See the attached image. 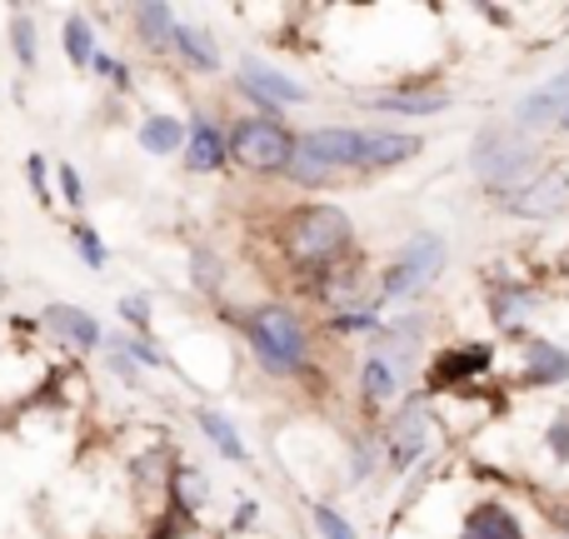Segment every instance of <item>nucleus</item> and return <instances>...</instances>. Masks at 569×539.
Segmentation results:
<instances>
[{
    "instance_id": "f3484780",
    "label": "nucleus",
    "mask_w": 569,
    "mask_h": 539,
    "mask_svg": "<svg viewBox=\"0 0 569 539\" xmlns=\"http://www.w3.org/2000/svg\"><path fill=\"white\" fill-rule=\"evenodd\" d=\"M425 150L420 136L410 130H365V156H360V170L375 176V170H395V166H410L415 156Z\"/></svg>"
},
{
    "instance_id": "39448f33",
    "label": "nucleus",
    "mask_w": 569,
    "mask_h": 539,
    "mask_svg": "<svg viewBox=\"0 0 569 539\" xmlns=\"http://www.w3.org/2000/svg\"><path fill=\"white\" fill-rule=\"evenodd\" d=\"M470 170L485 180V186H495L505 196V190H515L520 180H530L535 170H540V150L525 140V130L490 126V130H480V136H475Z\"/></svg>"
},
{
    "instance_id": "423d86ee",
    "label": "nucleus",
    "mask_w": 569,
    "mask_h": 539,
    "mask_svg": "<svg viewBox=\"0 0 569 539\" xmlns=\"http://www.w3.org/2000/svg\"><path fill=\"white\" fill-rule=\"evenodd\" d=\"M435 400L430 395H410V400L395 410V420L385 425V465H390V475H405L415 470V460H420L425 450H430V435H435Z\"/></svg>"
},
{
    "instance_id": "b1692460",
    "label": "nucleus",
    "mask_w": 569,
    "mask_h": 539,
    "mask_svg": "<svg viewBox=\"0 0 569 539\" xmlns=\"http://www.w3.org/2000/svg\"><path fill=\"white\" fill-rule=\"evenodd\" d=\"M176 510L186 515H200L210 505V480L196 470V465H176V475H170V495H166Z\"/></svg>"
},
{
    "instance_id": "5701e85b",
    "label": "nucleus",
    "mask_w": 569,
    "mask_h": 539,
    "mask_svg": "<svg viewBox=\"0 0 569 539\" xmlns=\"http://www.w3.org/2000/svg\"><path fill=\"white\" fill-rule=\"evenodd\" d=\"M176 56L186 60L196 76H220V46H216V36H210L206 26H190V20H180V30H176Z\"/></svg>"
},
{
    "instance_id": "393cba45",
    "label": "nucleus",
    "mask_w": 569,
    "mask_h": 539,
    "mask_svg": "<svg viewBox=\"0 0 569 539\" xmlns=\"http://www.w3.org/2000/svg\"><path fill=\"white\" fill-rule=\"evenodd\" d=\"M60 46H66L70 70H90V66H96V56H100V46H96V26H90L86 16H66Z\"/></svg>"
},
{
    "instance_id": "f704fd0d",
    "label": "nucleus",
    "mask_w": 569,
    "mask_h": 539,
    "mask_svg": "<svg viewBox=\"0 0 569 539\" xmlns=\"http://www.w3.org/2000/svg\"><path fill=\"white\" fill-rule=\"evenodd\" d=\"M310 520H315V535H320V539H360V535H355V525L345 520L335 505H315Z\"/></svg>"
},
{
    "instance_id": "ea45409f",
    "label": "nucleus",
    "mask_w": 569,
    "mask_h": 539,
    "mask_svg": "<svg viewBox=\"0 0 569 539\" xmlns=\"http://www.w3.org/2000/svg\"><path fill=\"white\" fill-rule=\"evenodd\" d=\"M110 370H116L126 385H140V365H136V360H126L120 350H110Z\"/></svg>"
},
{
    "instance_id": "58836bf2",
    "label": "nucleus",
    "mask_w": 569,
    "mask_h": 539,
    "mask_svg": "<svg viewBox=\"0 0 569 539\" xmlns=\"http://www.w3.org/2000/svg\"><path fill=\"white\" fill-rule=\"evenodd\" d=\"M256 520H260V505H256V500H240V505H236V520H230V530H256Z\"/></svg>"
},
{
    "instance_id": "a19ab883",
    "label": "nucleus",
    "mask_w": 569,
    "mask_h": 539,
    "mask_svg": "<svg viewBox=\"0 0 569 539\" xmlns=\"http://www.w3.org/2000/svg\"><path fill=\"white\" fill-rule=\"evenodd\" d=\"M555 130H560V136L569 140V116H560V126H555Z\"/></svg>"
},
{
    "instance_id": "9d476101",
    "label": "nucleus",
    "mask_w": 569,
    "mask_h": 539,
    "mask_svg": "<svg viewBox=\"0 0 569 539\" xmlns=\"http://www.w3.org/2000/svg\"><path fill=\"white\" fill-rule=\"evenodd\" d=\"M295 146L310 160H320L330 176H350V170H360L365 130L360 126H315V130H305V136H295Z\"/></svg>"
},
{
    "instance_id": "6e6552de",
    "label": "nucleus",
    "mask_w": 569,
    "mask_h": 539,
    "mask_svg": "<svg viewBox=\"0 0 569 539\" xmlns=\"http://www.w3.org/2000/svg\"><path fill=\"white\" fill-rule=\"evenodd\" d=\"M500 206L520 220H555L569 210V170L560 166H540L530 180H520L515 190H505Z\"/></svg>"
},
{
    "instance_id": "c756f323",
    "label": "nucleus",
    "mask_w": 569,
    "mask_h": 539,
    "mask_svg": "<svg viewBox=\"0 0 569 539\" xmlns=\"http://www.w3.org/2000/svg\"><path fill=\"white\" fill-rule=\"evenodd\" d=\"M325 330L335 335H380V305H360L345 315H325Z\"/></svg>"
},
{
    "instance_id": "6ab92c4d",
    "label": "nucleus",
    "mask_w": 569,
    "mask_h": 539,
    "mask_svg": "<svg viewBox=\"0 0 569 539\" xmlns=\"http://www.w3.org/2000/svg\"><path fill=\"white\" fill-rule=\"evenodd\" d=\"M445 106H450V90L400 86V90H380V96H370V110H385V116H440Z\"/></svg>"
},
{
    "instance_id": "f257e3e1",
    "label": "nucleus",
    "mask_w": 569,
    "mask_h": 539,
    "mask_svg": "<svg viewBox=\"0 0 569 539\" xmlns=\"http://www.w3.org/2000/svg\"><path fill=\"white\" fill-rule=\"evenodd\" d=\"M276 250L295 280L315 285L355 260V220L335 200H305L276 220Z\"/></svg>"
},
{
    "instance_id": "9b49d317",
    "label": "nucleus",
    "mask_w": 569,
    "mask_h": 539,
    "mask_svg": "<svg viewBox=\"0 0 569 539\" xmlns=\"http://www.w3.org/2000/svg\"><path fill=\"white\" fill-rule=\"evenodd\" d=\"M569 380V350L540 335H525L520 360H515V385L520 390H560Z\"/></svg>"
},
{
    "instance_id": "bb28decb",
    "label": "nucleus",
    "mask_w": 569,
    "mask_h": 539,
    "mask_svg": "<svg viewBox=\"0 0 569 539\" xmlns=\"http://www.w3.org/2000/svg\"><path fill=\"white\" fill-rule=\"evenodd\" d=\"M200 525H196V515H186V510H176V505H160L156 515H150V530H146V539H190Z\"/></svg>"
},
{
    "instance_id": "dca6fc26",
    "label": "nucleus",
    "mask_w": 569,
    "mask_h": 539,
    "mask_svg": "<svg viewBox=\"0 0 569 539\" xmlns=\"http://www.w3.org/2000/svg\"><path fill=\"white\" fill-rule=\"evenodd\" d=\"M460 539H530V530H525L520 510L510 500H480L465 510Z\"/></svg>"
},
{
    "instance_id": "ddd939ff",
    "label": "nucleus",
    "mask_w": 569,
    "mask_h": 539,
    "mask_svg": "<svg viewBox=\"0 0 569 539\" xmlns=\"http://www.w3.org/2000/svg\"><path fill=\"white\" fill-rule=\"evenodd\" d=\"M560 116H569V70H555L550 80H540L535 90H525V100L515 106V130L560 126Z\"/></svg>"
},
{
    "instance_id": "473e14b6",
    "label": "nucleus",
    "mask_w": 569,
    "mask_h": 539,
    "mask_svg": "<svg viewBox=\"0 0 569 539\" xmlns=\"http://www.w3.org/2000/svg\"><path fill=\"white\" fill-rule=\"evenodd\" d=\"M540 445H545V455H550L560 470H569V410H555L550 420H545Z\"/></svg>"
},
{
    "instance_id": "2eb2a0df",
    "label": "nucleus",
    "mask_w": 569,
    "mask_h": 539,
    "mask_svg": "<svg viewBox=\"0 0 569 539\" xmlns=\"http://www.w3.org/2000/svg\"><path fill=\"white\" fill-rule=\"evenodd\" d=\"M180 156H186V170H196V176H220L230 166V140L210 116H190V136Z\"/></svg>"
},
{
    "instance_id": "20e7f679",
    "label": "nucleus",
    "mask_w": 569,
    "mask_h": 539,
    "mask_svg": "<svg viewBox=\"0 0 569 539\" xmlns=\"http://www.w3.org/2000/svg\"><path fill=\"white\" fill-rule=\"evenodd\" d=\"M226 140L230 166H240L246 176H284V166L295 160V130L270 116H240Z\"/></svg>"
},
{
    "instance_id": "1a4fd4ad",
    "label": "nucleus",
    "mask_w": 569,
    "mask_h": 539,
    "mask_svg": "<svg viewBox=\"0 0 569 539\" xmlns=\"http://www.w3.org/2000/svg\"><path fill=\"white\" fill-rule=\"evenodd\" d=\"M240 90H246L250 106H260L270 120H280L284 106H305V100H310V90H305L300 80L266 66V60H256V56H240Z\"/></svg>"
},
{
    "instance_id": "e433bc0d",
    "label": "nucleus",
    "mask_w": 569,
    "mask_h": 539,
    "mask_svg": "<svg viewBox=\"0 0 569 539\" xmlns=\"http://www.w3.org/2000/svg\"><path fill=\"white\" fill-rule=\"evenodd\" d=\"M60 200L70 210H86V180H80L76 166H60Z\"/></svg>"
},
{
    "instance_id": "0eeeda50",
    "label": "nucleus",
    "mask_w": 569,
    "mask_h": 539,
    "mask_svg": "<svg viewBox=\"0 0 569 539\" xmlns=\"http://www.w3.org/2000/svg\"><path fill=\"white\" fill-rule=\"evenodd\" d=\"M500 350L490 340H465V345H450V350H435L430 365H425V395L440 400V395H460L470 380L495 370Z\"/></svg>"
},
{
    "instance_id": "c85d7f7f",
    "label": "nucleus",
    "mask_w": 569,
    "mask_h": 539,
    "mask_svg": "<svg viewBox=\"0 0 569 539\" xmlns=\"http://www.w3.org/2000/svg\"><path fill=\"white\" fill-rule=\"evenodd\" d=\"M10 50H16V60L26 70H36V20H30L26 6L10 10Z\"/></svg>"
},
{
    "instance_id": "a211bd4d",
    "label": "nucleus",
    "mask_w": 569,
    "mask_h": 539,
    "mask_svg": "<svg viewBox=\"0 0 569 539\" xmlns=\"http://www.w3.org/2000/svg\"><path fill=\"white\" fill-rule=\"evenodd\" d=\"M130 26H136V40L146 50H176L180 16L166 0H140V6H130Z\"/></svg>"
},
{
    "instance_id": "4468645a",
    "label": "nucleus",
    "mask_w": 569,
    "mask_h": 539,
    "mask_svg": "<svg viewBox=\"0 0 569 539\" xmlns=\"http://www.w3.org/2000/svg\"><path fill=\"white\" fill-rule=\"evenodd\" d=\"M40 330H50L56 340H66L70 350H80V355H90V350L106 345V330H100L96 315L80 310V305H66V300H56V305L40 310Z\"/></svg>"
},
{
    "instance_id": "7ed1b4c3",
    "label": "nucleus",
    "mask_w": 569,
    "mask_h": 539,
    "mask_svg": "<svg viewBox=\"0 0 569 539\" xmlns=\"http://www.w3.org/2000/svg\"><path fill=\"white\" fill-rule=\"evenodd\" d=\"M445 266H450V240H445L440 230H415V236L395 250L390 266L380 270V305L425 295L435 285V275H445Z\"/></svg>"
},
{
    "instance_id": "4c0bfd02",
    "label": "nucleus",
    "mask_w": 569,
    "mask_h": 539,
    "mask_svg": "<svg viewBox=\"0 0 569 539\" xmlns=\"http://www.w3.org/2000/svg\"><path fill=\"white\" fill-rule=\"evenodd\" d=\"M90 70H100V76H106L116 90H126V86H130V66H120V60H116V56H106V50L96 56V66H90Z\"/></svg>"
},
{
    "instance_id": "72a5a7b5",
    "label": "nucleus",
    "mask_w": 569,
    "mask_h": 539,
    "mask_svg": "<svg viewBox=\"0 0 569 539\" xmlns=\"http://www.w3.org/2000/svg\"><path fill=\"white\" fill-rule=\"evenodd\" d=\"M116 315H120V325H126L130 335H146L150 340V295H120V305H116Z\"/></svg>"
},
{
    "instance_id": "7c9ffc66",
    "label": "nucleus",
    "mask_w": 569,
    "mask_h": 539,
    "mask_svg": "<svg viewBox=\"0 0 569 539\" xmlns=\"http://www.w3.org/2000/svg\"><path fill=\"white\" fill-rule=\"evenodd\" d=\"M190 285L206 295H220V285H226V266H220L216 250H190Z\"/></svg>"
},
{
    "instance_id": "412c9836",
    "label": "nucleus",
    "mask_w": 569,
    "mask_h": 539,
    "mask_svg": "<svg viewBox=\"0 0 569 539\" xmlns=\"http://www.w3.org/2000/svg\"><path fill=\"white\" fill-rule=\"evenodd\" d=\"M196 425H200V435H206V440L216 445L220 460H230V465H250V445H246V435L236 430V420H226L220 410L200 405V410H196Z\"/></svg>"
},
{
    "instance_id": "c9c22d12",
    "label": "nucleus",
    "mask_w": 569,
    "mask_h": 539,
    "mask_svg": "<svg viewBox=\"0 0 569 539\" xmlns=\"http://www.w3.org/2000/svg\"><path fill=\"white\" fill-rule=\"evenodd\" d=\"M26 180H30V196L40 200V206H50V176H46V156H26Z\"/></svg>"
},
{
    "instance_id": "a878e982",
    "label": "nucleus",
    "mask_w": 569,
    "mask_h": 539,
    "mask_svg": "<svg viewBox=\"0 0 569 539\" xmlns=\"http://www.w3.org/2000/svg\"><path fill=\"white\" fill-rule=\"evenodd\" d=\"M110 350H120L126 360H136L140 370H170V355H160L156 345L146 340V335H130V330H120V335H110Z\"/></svg>"
},
{
    "instance_id": "f8f14e48",
    "label": "nucleus",
    "mask_w": 569,
    "mask_h": 539,
    "mask_svg": "<svg viewBox=\"0 0 569 539\" xmlns=\"http://www.w3.org/2000/svg\"><path fill=\"white\" fill-rule=\"evenodd\" d=\"M485 305H490V320L500 335H525V325L540 310V290L525 280H490L485 285Z\"/></svg>"
},
{
    "instance_id": "aec40b11",
    "label": "nucleus",
    "mask_w": 569,
    "mask_h": 539,
    "mask_svg": "<svg viewBox=\"0 0 569 539\" xmlns=\"http://www.w3.org/2000/svg\"><path fill=\"white\" fill-rule=\"evenodd\" d=\"M186 136H190V126L180 116H166V110H156V116H146L140 120V130H136V140H140V150L146 156H180L186 150Z\"/></svg>"
},
{
    "instance_id": "2f4dec72",
    "label": "nucleus",
    "mask_w": 569,
    "mask_h": 539,
    "mask_svg": "<svg viewBox=\"0 0 569 539\" xmlns=\"http://www.w3.org/2000/svg\"><path fill=\"white\" fill-rule=\"evenodd\" d=\"M284 180H295V186H305V190H325V186H335L340 176H330L320 160H310L300 146H295V160L284 166Z\"/></svg>"
},
{
    "instance_id": "4be33fe9",
    "label": "nucleus",
    "mask_w": 569,
    "mask_h": 539,
    "mask_svg": "<svg viewBox=\"0 0 569 539\" xmlns=\"http://www.w3.org/2000/svg\"><path fill=\"white\" fill-rule=\"evenodd\" d=\"M405 390V380L395 375V365L385 360L380 350H370L360 360V395H365V405L370 410H385V405H395V395Z\"/></svg>"
},
{
    "instance_id": "cd10ccee",
    "label": "nucleus",
    "mask_w": 569,
    "mask_h": 539,
    "mask_svg": "<svg viewBox=\"0 0 569 539\" xmlns=\"http://www.w3.org/2000/svg\"><path fill=\"white\" fill-rule=\"evenodd\" d=\"M70 246H76V256L86 260L90 270L110 266V250H106V240H100V230L90 226V220H76V226H70Z\"/></svg>"
},
{
    "instance_id": "f03ea898",
    "label": "nucleus",
    "mask_w": 569,
    "mask_h": 539,
    "mask_svg": "<svg viewBox=\"0 0 569 539\" xmlns=\"http://www.w3.org/2000/svg\"><path fill=\"white\" fill-rule=\"evenodd\" d=\"M240 335H246L256 365L270 380H305L315 370V335L295 305H260V310L230 315Z\"/></svg>"
}]
</instances>
